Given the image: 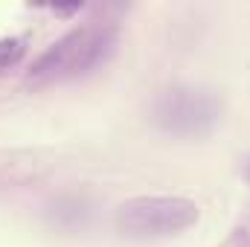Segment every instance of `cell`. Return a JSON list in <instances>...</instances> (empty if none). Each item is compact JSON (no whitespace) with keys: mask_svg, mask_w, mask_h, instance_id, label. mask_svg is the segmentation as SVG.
Returning <instances> with one entry per match:
<instances>
[{"mask_svg":"<svg viewBox=\"0 0 250 247\" xmlns=\"http://www.w3.org/2000/svg\"><path fill=\"white\" fill-rule=\"evenodd\" d=\"M120 47V32L111 23L79 26L67 32L56 44H50L26 73L29 84H59L90 76L93 70L105 67Z\"/></svg>","mask_w":250,"mask_h":247,"instance_id":"obj_1","label":"cell"},{"mask_svg":"<svg viewBox=\"0 0 250 247\" xmlns=\"http://www.w3.org/2000/svg\"><path fill=\"white\" fill-rule=\"evenodd\" d=\"M151 120L172 137H207L221 120V105L207 90L172 87L151 102Z\"/></svg>","mask_w":250,"mask_h":247,"instance_id":"obj_3","label":"cell"},{"mask_svg":"<svg viewBox=\"0 0 250 247\" xmlns=\"http://www.w3.org/2000/svg\"><path fill=\"white\" fill-rule=\"evenodd\" d=\"M23 56V38H3L0 41V67H12Z\"/></svg>","mask_w":250,"mask_h":247,"instance_id":"obj_4","label":"cell"},{"mask_svg":"<svg viewBox=\"0 0 250 247\" xmlns=\"http://www.w3.org/2000/svg\"><path fill=\"white\" fill-rule=\"evenodd\" d=\"M201 218V209L195 201L181 195H140L128 198L117 206L114 224L125 239L137 242H154L181 236L184 230L195 227Z\"/></svg>","mask_w":250,"mask_h":247,"instance_id":"obj_2","label":"cell"},{"mask_svg":"<svg viewBox=\"0 0 250 247\" xmlns=\"http://www.w3.org/2000/svg\"><path fill=\"white\" fill-rule=\"evenodd\" d=\"M245 175H248V181H250V160L245 163Z\"/></svg>","mask_w":250,"mask_h":247,"instance_id":"obj_5","label":"cell"}]
</instances>
